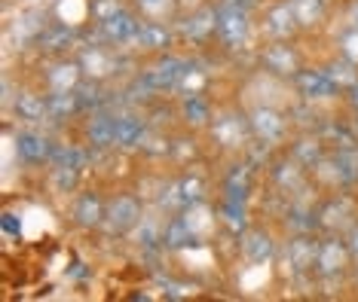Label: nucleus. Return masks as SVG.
<instances>
[{"mask_svg":"<svg viewBox=\"0 0 358 302\" xmlns=\"http://www.w3.org/2000/svg\"><path fill=\"white\" fill-rule=\"evenodd\" d=\"M184 64L181 61H166V64H159V68H153L150 73H148V83L153 86V89H169V86H175L178 83V77H181V70Z\"/></svg>","mask_w":358,"mask_h":302,"instance_id":"6","label":"nucleus"},{"mask_svg":"<svg viewBox=\"0 0 358 302\" xmlns=\"http://www.w3.org/2000/svg\"><path fill=\"white\" fill-rule=\"evenodd\" d=\"M141 137H144V126L138 119H132V116L117 119V144L135 146V144H141Z\"/></svg>","mask_w":358,"mask_h":302,"instance_id":"10","label":"nucleus"},{"mask_svg":"<svg viewBox=\"0 0 358 302\" xmlns=\"http://www.w3.org/2000/svg\"><path fill=\"white\" fill-rule=\"evenodd\" d=\"M135 220H138V205H135V199H120L117 205L110 208V229L126 232L129 226H135Z\"/></svg>","mask_w":358,"mask_h":302,"instance_id":"4","label":"nucleus"},{"mask_svg":"<svg viewBox=\"0 0 358 302\" xmlns=\"http://www.w3.org/2000/svg\"><path fill=\"white\" fill-rule=\"evenodd\" d=\"M89 141H92L95 146H110V144H117V119L95 116L92 126H89Z\"/></svg>","mask_w":358,"mask_h":302,"instance_id":"5","label":"nucleus"},{"mask_svg":"<svg viewBox=\"0 0 358 302\" xmlns=\"http://www.w3.org/2000/svg\"><path fill=\"white\" fill-rule=\"evenodd\" d=\"M217 34L227 46H239L242 40H245V31H248V22H245V13H242V6H227V10L217 13Z\"/></svg>","mask_w":358,"mask_h":302,"instance_id":"1","label":"nucleus"},{"mask_svg":"<svg viewBox=\"0 0 358 302\" xmlns=\"http://www.w3.org/2000/svg\"><path fill=\"white\" fill-rule=\"evenodd\" d=\"M101 28H104V34H108L110 40H132L138 34V24L132 22V15H126V13L108 15V19L101 22Z\"/></svg>","mask_w":358,"mask_h":302,"instance_id":"3","label":"nucleus"},{"mask_svg":"<svg viewBox=\"0 0 358 302\" xmlns=\"http://www.w3.org/2000/svg\"><path fill=\"white\" fill-rule=\"evenodd\" d=\"M245 254L251 257V259H266L273 254V244H270V239H266V235H251V239L245 241Z\"/></svg>","mask_w":358,"mask_h":302,"instance_id":"15","label":"nucleus"},{"mask_svg":"<svg viewBox=\"0 0 358 302\" xmlns=\"http://www.w3.org/2000/svg\"><path fill=\"white\" fill-rule=\"evenodd\" d=\"M74 217H77L80 226H95L101 220V202L95 199V195H83V199L77 202Z\"/></svg>","mask_w":358,"mask_h":302,"instance_id":"11","label":"nucleus"},{"mask_svg":"<svg viewBox=\"0 0 358 302\" xmlns=\"http://www.w3.org/2000/svg\"><path fill=\"white\" fill-rule=\"evenodd\" d=\"M15 110L22 113V119H43V113L50 110V104L40 101L37 95H22L19 104H15Z\"/></svg>","mask_w":358,"mask_h":302,"instance_id":"12","label":"nucleus"},{"mask_svg":"<svg viewBox=\"0 0 358 302\" xmlns=\"http://www.w3.org/2000/svg\"><path fill=\"white\" fill-rule=\"evenodd\" d=\"M138 37H141V43L144 46H153V49H157V46H166V40H169V34H166V31H162L159 28V24H144V28L141 31H138Z\"/></svg>","mask_w":358,"mask_h":302,"instance_id":"16","label":"nucleus"},{"mask_svg":"<svg viewBox=\"0 0 358 302\" xmlns=\"http://www.w3.org/2000/svg\"><path fill=\"white\" fill-rule=\"evenodd\" d=\"M352 19H355V24H358V6H355V15H352Z\"/></svg>","mask_w":358,"mask_h":302,"instance_id":"21","label":"nucleus"},{"mask_svg":"<svg viewBox=\"0 0 358 302\" xmlns=\"http://www.w3.org/2000/svg\"><path fill=\"white\" fill-rule=\"evenodd\" d=\"M355 250H358V232H355Z\"/></svg>","mask_w":358,"mask_h":302,"instance_id":"22","label":"nucleus"},{"mask_svg":"<svg viewBox=\"0 0 358 302\" xmlns=\"http://www.w3.org/2000/svg\"><path fill=\"white\" fill-rule=\"evenodd\" d=\"M294 22H297V15H294V10H291V3L279 6V10H273V15H270V31L273 34H288Z\"/></svg>","mask_w":358,"mask_h":302,"instance_id":"14","label":"nucleus"},{"mask_svg":"<svg viewBox=\"0 0 358 302\" xmlns=\"http://www.w3.org/2000/svg\"><path fill=\"white\" fill-rule=\"evenodd\" d=\"M187 116H196V122L206 116V104L199 101V98H193V101H187Z\"/></svg>","mask_w":358,"mask_h":302,"instance_id":"20","label":"nucleus"},{"mask_svg":"<svg viewBox=\"0 0 358 302\" xmlns=\"http://www.w3.org/2000/svg\"><path fill=\"white\" fill-rule=\"evenodd\" d=\"M19 153H22V159H28V162H40L50 156V144L37 135H19Z\"/></svg>","mask_w":358,"mask_h":302,"instance_id":"9","label":"nucleus"},{"mask_svg":"<svg viewBox=\"0 0 358 302\" xmlns=\"http://www.w3.org/2000/svg\"><path fill=\"white\" fill-rule=\"evenodd\" d=\"M343 259H346V254L337 241H328L315 250V263H319L324 272H337V269H343Z\"/></svg>","mask_w":358,"mask_h":302,"instance_id":"7","label":"nucleus"},{"mask_svg":"<svg viewBox=\"0 0 358 302\" xmlns=\"http://www.w3.org/2000/svg\"><path fill=\"white\" fill-rule=\"evenodd\" d=\"M255 122H257V128H260V132H264V135L270 132V137H275V135L282 132V122L275 119V113H264V110H260Z\"/></svg>","mask_w":358,"mask_h":302,"instance_id":"19","label":"nucleus"},{"mask_svg":"<svg viewBox=\"0 0 358 302\" xmlns=\"http://www.w3.org/2000/svg\"><path fill=\"white\" fill-rule=\"evenodd\" d=\"M355 104H358V92H355Z\"/></svg>","mask_w":358,"mask_h":302,"instance_id":"23","label":"nucleus"},{"mask_svg":"<svg viewBox=\"0 0 358 302\" xmlns=\"http://www.w3.org/2000/svg\"><path fill=\"white\" fill-rule=\"evenodd\" d=\"M297 89H300V95H306V98H328L334 89H337V83H334V77L324 70H300Z\"/></svg>","mask_w":358,"mask_h":302,"instance_id":"2","label":"nucleus"},{"mask_svg":"<svg viewBox=\"0 0 358 302\" xmlns=\"http://www.w3.org/2000/svg\"><path fill=\"white\" fill-rule=\"evenodd\" d=\"M315 244H303V241H297L294 248H291V254H294V263L300 266V269H306V266H313L315 263Z\"/></svg>","mask_w":358,"mask_h":302,"instance_id":"18","label":"nucleus"},{"mask_svg":"<svg viewBox=\"0 0 358 302\" xmlns=\"http://www.w3.org/2000/svg\"><path fill=\"white\" fill-rule=\"evenodd\" d=\"M264 61H266V68L275 70V73H294V70H297L294 52H291V49H285V46L270 49V52L264 55Z\"/></svg>","mask_w":358,"mask_h":302,"instance_id":"8","label":"nucleus"},{"mask_svg":"<svg viewBox=\"0 0 358 302\" xmlns=\"http://www.w3.org/2000/svg\"><path fill=\"white\" fill-rule=\"evenodd\" d=\"M291 10L300 24H313L322 15V0H291Z\"/></svg>","mask_w":358,"mask_h":302,"instance_id":"13","label":"nucleus"},{"mask_svg":"<svg viewBox=\"0 0 358 302\" xmlns=\"http://www.w3.org/2000/svg\"><path fill=\"white\" fill-rule=\"evenodd\" d=\"M337 171L343 181H355L358 177V153H343V156L337 159Z\"/></svg>","mask_w":358,"mask_h":302,"instance_id":"17","label":"nucleus"}]
</instances>
